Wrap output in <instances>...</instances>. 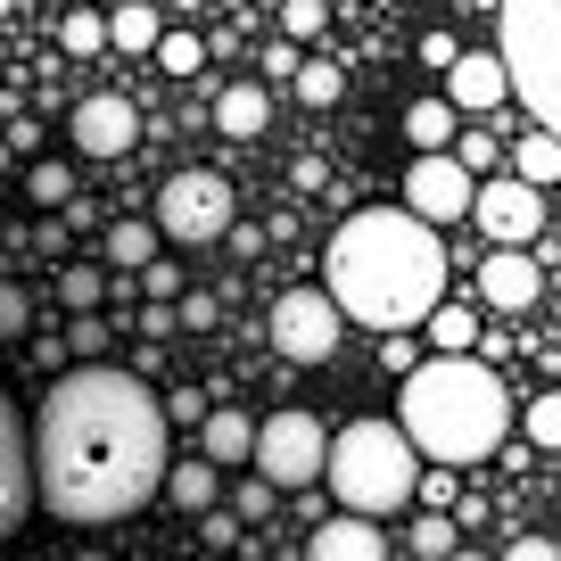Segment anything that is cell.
Listing matches in <instances>:
<instances>
[{
  "label": "cell",
  "mask_w": 561,
  "mask_h": 561,
  "mask_svg": "<svg viewBox=\"0 0 561 561\" xmlns=\"http://www.w3.org/2000/svg\"><path fill=\"white\" fill-rule=\"evenodd\" d=\"M165 488V397L116 364H75L34 413V495L75 528L140 512Z\"/></svg>",
  "instance_id": "1"
},
{
  "label": "cell",
  "mask_w": 561,
  "mask_h": 561,
  "mask_svg": "<svg viewBox=\"0 0 561 561\" xmlns=\"http://www.w3.org/2000/svg\"><path fill=\"white\" fill-rule=\"evenodd\" d=\"M322 289L339 298L347 322H371V331H404L430 306L446 298V248L438 231L404 207H364L331 231V264H322Z\"/></svg>",
  "instance_id": "2"
},
{
  "label": "cell",
  "mask_w": 561,
  "mask_h": 561,
  "mask_svg": "<svg viewBox=\"0 0 561 561\" xmlns=\"http://www.w3.org/2000/svg\"><path fill=\"white\" fill-rule=\"evenodd\" d=\"M512 430V397L488 364L438 355V364L404 371V438L430 462H488Z\"/></svg>",
  "instance_id": "3"
},
{
  "label": "cell",
  "mask_w": 561,
  "mask_h": 561,
  "mask_svg": "<svg viewBox=\"0 0 561 561\" xmlns=\"http://www.w3.org/2000/svg\"><path fill=\"white\" fill-rule=\"evenodd\" d=\"M322 479H331V495H339L347 512L380 520V512H404V504H413L421 455H413V438H404L397 421H355V430H339V438H331Z\"/></svg>",
  "instance_id": "4"
},
{
  "label": "cell",
  "mask_w": 561,
  "mask_h": 561,
  "mask_svg": "<svg viewBox=\"0 0 561 561\" xmlns=\"http://www.w3.org/2000/svg\"><path fill=\"white\" fill-rule=\"evenodd\" d=\"M504 67L528 116L561 140V0H504Z\"/></svg>",
  "instance_id": "5"
},
{
  "label": "cell",
  "mask_w": 561,
  "mask_h": 561,
  "mask_svg": "<svg viewBox=\"0 0 561 561\" xmlns=\"http://www.w3.org/2000/svg\"><path fill=\"white\" fill-rule=\"evenodd\" d=\"M248 462H256L273 488H314L322 462H331V430H322L306 404H280V413L256 421V455Z\"/></svg>",
  "instance_id": "6"
},
{
  "label": "cell",
  "mask_w": 561,
  "mask_h": 561,
  "mask_svg": "<svg viewBox=\"0 0 561 561\" xmlns=\"http://www.w3.org/2000/svg\"><path fill=\"white\" fill-rule=\"evenodd\" d=\"M149 224H158L174 248L231 240V224H240V215H231V182L207 174V165H191V174H174V182L158 191V215H149Z\"/></svg>",
  "instance_id": "7"
},
{
  "label": "cell",
  "mask_w": 561,
  "mask_h": 561,
  "mask_svg": "<svg viewBox=\"0 0 561 561\" xmlns=\"http://www.w3.org/2000/svg\"><path fill=\"white\" fill-rule=\"evenodd\" d=\"M339 339H347V314H339L331 289H289V298L273 306V347L289 355V364H331Z\"/></svg>",
  "instance_id": "8"
},
{
  "label": "cell",
  "mask_w": 561,
  "mask_h": 561,
  "mask_svg": "<svg viewBox=\"0 0 561 561\" xmlns=\"http://www.w3.org/2000/svg\"><path fill=\"white\" fill-rule=\"evenodd\" d=\"M479 198V174L455 158V149H430V158H413V174H404V215H421V224H462Z\"/></svg>",
  "instance_id": "9"
},
{
  "label": "cell",
  "mask_w": 561,
  "mask_h": 561,
  "mask_svg": "<svg viewBox=\"0 0 561 561\" xmlns=\"http://www.w3.org/2000/svg\"><path fill=\"white\" fill-rule=\"evenodd\" d=\"M471 224L488 231L495 248H528V240H537V224H545V191H537V182H520V174H495V182H479Z\"/></svg>",
  "instance_id": "10"
},
{
  "label": "cell",
  "mask_w": 561,
  "mask_h": 561,
  "mask_svg": "<svg viewBox=\"0 0 561 561\" xmlns=\"http://www.w3.org/2000/svg\"><path fill=\"white\" fill-rule=\"evenodd\" d=\"M67 140L83 158H124V149H140V107L124 100V91H91V100L75 107Z\"/></svg>",
  "instance_id": "11"
},
{
  "label": "cell",
  "mask_w": 561,
  "mask_h": 561,
  "mask_svg": "<svg viewBox=\"0 0 561 561\" xmlns=\"http://www.w3.org/2000/svg\"><path fill=\"white\" fill-rule=\"evenodd\" d=\"M25 504H34V438H25L18 404L0 397V537L25 520Z\"/></svg>",
  "instance_id": "12"
},
{
  "label": "cell",
  "mask_w": 561,
  "mask_h": 561,
  "mask_svg": "<svg viewBox=\"0 0 561 561\" xmlns=\"http://www.w3.org/2000/svg\"><path fill=\"white\" fill-rule=\"evenodd\" d=\"M446 100H455V116H488V107H504L512 100L504 50H462L455 67H446Z\"/></svg>",
  "instance_id": "13"
},
{
  "label": "cell",
  "mask_w": 561,
  "mask_h": 561,
  "mask_svg": "<svg viewBox=\"0 0 561 561\" xmlns=\"http://www.w3.org/2000/svg\"><path fill=\"white\" fill-rule=\"evenodd\" d=\"M537 256H528V248H495L488 264H479V298L488 306H504V314H528V306H537Z\"/></svg>",
  "instance_id": "14"
},
{
  "label": "cell",
  "mask_w": 561,
  "mask_h": 561,
  "mask_svg": "<svg viewBox=\"0 0 561 561\" xmlns=\"http://www.w3.org/2000/svg\"><path fill=\"white\" fill-rule=\"evenodd\" d=\"M306 561H388V537H380V520H364V512H339V520L314 528Z\"/></svg>",
  "instance_id": "15"
},
{
  "label": "cell",
  "mask_w": 561,
  "mask_h": 561,
  "mask_svg": "<svg viewBox=\"0 0 561 561\" xmlns=\"http://www.w3.org/2000/svg\"><path fill=\"white\" fill-rule=\"evenodd\" d=\"M198 446H207V462H248L256 455V421L231 413V404H215V413L198 421Z\"/></svg>",
  "instance_id": "16"
},
{
  "label": "cell",
  "mask_w": 561,
  "mask_h": 561,
  "mask_svg": "<svg viewBox=\"0 0 561 561\" xmlns=\"http://www.w3.org/2000/svg\"><path fill=\"white\" fill-rule=\"evenodd\" d=\"M215 124H224L231 140H256L264 124H273V91L264 83H231L224 100H215Z\"/></svg>",
  "instance_id": "17"
},
{
  "label": "cell",
  "mask_w": 561,
  "mask_h": 561,
  "mask_svg": "<svg viewBox=\"0 0 561 561\" xmlns=\"http://www.w3.org/2000/svg\"><path fill=\"white\" fill-rule=\"evenodd\" d=\"M158 224H140V215H124V224H107V273H140V264H158Z\"/></svg>",
  "instance_id": "18"
},
{
  "label": "cell",
  "mask_w": 561,
  "mask_h": 561,
  "mask_svg": "<svg viewBox=\"0 0 561 561\" xmlns=\"http://www.w3.org/2000/svg\"><path fill=\"white\" fill-rule=\"evenodd\" d=\"M455 133H462V116H455V100H446V91H438V100H413V107H404V140H413L421 158H430V149H446Z\"/></svg>",
  "instance_id": "19"
},
{
  "label": "cell",
  "mask_w": 561,
  "mask_h": 561,
  "mask_svg": "<svg viewBox=\"0 0 561 561\" xmlns=\"http://www.w3.org/2000/svg\"><path fill=\"white\" fill-rule=\"evenodd\" d=\"M512 174H520V182H537V191H553V182H561V140L545 133V124L512 140Z\"/></svg>",
  "instance_id": "20"
},
{
  "label": "cell",
  "mask_w": 561,
  "mask_h": 561,
  "mask_svg": "<svg viewBox=\"0 0 561 561\" xmlns=\"http://www.w3.org/2000/svg\"><path fill=\"white\" fill-rule=\"evenodd\" d=\"M215 471H224V462H182V471L165 462V495H174L182 512H215V495H224V479H215Z\"/></svg>",
  "instance_id": "21"
},
{
  "label": "cell",
  "mask_w": 561,
  "mask_h": 561,
  "mask_svg": "<svg viewBox=\"0 0 561 561\" xmlns=\"http://www.w3.org/2000/svg\"><path fill=\"white\" fill-rule=\"evenodd\" d=\"M158 34H165V18L149 9V0H124V9H107V42H116V50H158Z\"/></svg>",
  "instance_id": "22"
},
{
  "label": "cell",
  "mask_w": 561,
  "mask_h": 561,
  "mask_svg": "<svg viewBox=\"0 0 561 561\" xmlns=\"http://www.w3.org/2000/svg\"><path fill=\"white\" fill-rule=\"evenodd\" d=\"M58 298H67L75 314H100V306L116 298V273H100V264H67V273H58Z\"/></svg>",
  "instance_id": "23"
},
{
  "label": "cell",
  "mask_w": 561,
  "mask_h": 561,
  "mask_svg": "<svg viewBox=\"0 0 561 561\" xmlns=\"http://www.w3.org/2000/svg\"><path fill=\"white\" fill-rule=\"evenodd\" d=\"M421 322H430V347H438V355H471V339H479V322H471V306H430V314H421Z\"/></svg>",
  "instance_id": "24"
},
{
  "label": "cell",
  "mask_w": 561,
  "mask_h": 561,
  "mask_svg": "<svg viewBox=\"0 0 561 561\" xmlns=\"http://www.w3.org/2000/svg\"><path fill=\"white\" fill-rule=\"evenodd\" d=\"M289 91H298L306 107H339V91H347V75H339L331 58H306V67L289 75Z\"/></svg>",
  "instance_id": "25"
},
{
  "label": "cell",
  "mask_w": 561,
  "mask_h": 561,
  "mask_svg": "<svg viewBox=\"0 0 561 561\" xmlns=\"http://www.w3.org/2000/svg\"><path fill=\"white\" fill-rule=\"evenodd\" d=\"M322 25H331V0H280V34L298 42V50L322 42Z\"/></svg>",
  "instance_id": "26"
},
{
  "label": "cell",
  "mask_w": 561,
  "mask_h": 561,
  "mask_svg": "<svg viewBox=\"0 0 561 561\" xmlns=\"http://www.w3.org/2000/svg\"><path fill=\"white\" fill-rule=\"evenodd\" d=\"M58 42H67V58H91V50H107V18H100V9H67Z\"/></svg>",
  "instance_id": "27"
},
{
  "label": "cell",
  "mask_w": 561,
  "mask_h": 561,
  "mask_svg": "<svg viewBox=\"0 0 561 561\" xmlns=\"http://www.w3.org/2000/svg\"><path fill=\"white\" fill-rule=\"evenodd\" d=\"M25 191H34V207H67L75 182H67V165H58V158H42L34 174H25Z\"/></svg>",
  "instance_id": "28"
},
{
  "label": "cell",
  "mask_w": 561,
  "mask_h": 561,
  "mask_svg": "<svg viewBox=\"0 0 561 561\" xmlns=\"http://www.w3.org/2000/svg\"><path fill=\"white\" fill-rule=\"evenodd\" d=\"M198 58H207V50H198V34H158V67L165 75H198Z\"/></svg>",
  "instance_id": "29"
},
{
  "label": "cell",
  "mask_w": 561,
  "mask_h": 561,
  "mask_svg": "<svg viewBox=\"0 0 561 561\" xmlns=\"http://www.w3.org/2000/svg\"><path fill=\"white\" fill-rule=\"evenodd\" d=\"M528 446H561V397H528Z\"/></svg>",
  "instance_id": "30"
},
{
  "label": "cell",
  "mask_w": 561,
  "mask_h": 561,
  "mask_svg": "<svg viewBox=\"0 0 561 561\" xmlns=\"http://www.w3.org/2000/svg\"><path fill=\"white\" fill-rule=\"evenodd\" d=\"M25 322H34V298L18 280H0V339H25Z\"/></svg>",
  "instance_id": "31"
},
{
  "label": "cell",
  "mask_w": 561,
  "mask_h": 561,
  "mask_svg": "<svg viewBox=\"0 0 561 561\" xmlns=\"http://www.w3.org/2000/svg\"><path fill=\"white\" fill-rule=\"evenodd\" d=\"M413 553L421 561H446V553H455V520H421L413 528Z\"/></svg>",
  "instance_id": "32"
},
{
  "label": "cell",
  "mask_w": 561,
  "mask_h": 561,
  "mask_svg": "<svg viewBox=\"0 0 561 561\" xmlns=\"http://www.w3.org/2000/svg\"><path fill=\"white\" fill-rule=\"evenodd\" d=\"M455 140H462L455 158H462V165H471V174H488V165H495V158H504V149H495V140H488V133H455Z\"/></svg>",
  "instance_id": "33"
},
{
  "label": "cell",
  "mask_w": 561,
  "mask_h": 561,
  "mask_svg": "<svg viewBox=\"0 0 561 561\" xmlns=\"http://www.w3.org/2000/svg\"><path fill=\"white\" fill-rule=\"evenodd\" d=\"M174 322H182V331H207V322H215V298H207V289H182Z\"/></svg>",
  "instance_id": "34"
},
{
  "label": "cell",
  "mask_w": 561,
  "mask_h": 561,
  "mask_svg": "<svg viewBox=\"0 0 561 561\" xmlns=\"http://www.w3.org/2000/svg\"><path fill=\"white\" fill-rule=\"evenodd\" d=\"M140 289H149V298H182V273H174V264H140Z\"/></svg>",
  "instance_id": "35"
},
{
  "label": "cell",
  "mask_w": 561,
  "mask_h": 561,
  "mask_svg": "<svg viewBox=\"0 0 561 561\" xmlns=\"http://www.w3.org/2000/svg\"><path fill=\"white\" fill-rule=\"evenodd\" d=\"M231 504H240V520H264V504H273V479L256 471V479H248L240 495H231Z\"/></svg>",
  "instance_id": "36"
},
{
  "label": "cell",
  "mask_w": 561,
  "mask_h": 561,
  "mask_svg": "<svg viewBox=\"0 0 561 561\" xmlns=\"http://www.w3.org/2000/svg\"><path fill=\"white\" fill-rule=\"evenodd\" d=\"M67 347H75V355H83V364H100V347H107V331H100V322H91V314H83V322H75V331H67Z\"/></svg>",
  "instance_id": "37"
},
{
  "label": "cell",
  "mask_w": 561,
  "mask_h": 561,
  "mask_svg": "<svg viewBox=\"0 0 561 561\" xmlns=\"http://www.w3.org/2000/svg\"><path fill=\"white\" fill-rule=\"evenodd\" d=\"M504 561H561V545H553V537H512Z\"/></svg>",
  "instance_id": "38"
},
{
  "label": "cell",
  "mask_w": 561,
  "mask_h": 561,
  "mask_svg": "<svg viewBox=\"0 0 561 561\" xmlns=\"http://www.w3.org/2000/svg\"><path fill=\"white\" fill-rule=\"evenodd\" d=\"M298 67H306V58H298V42H289V34L264 50V75H298Z\"/></svg>",
  "instance_id": "39"
},
{
  "label": "cell",
  "mask_w": 561,
  "mask_h": 561,
  "mask_svg": "<svg viewBox=\"0 0 561 561\" xmlns=\"http://www.w3.org/2000/svg\"><path fill=\"white\" fill-rule=\"evenodd\" d=\"M421 58H430V67H438V75H446V67H455V58H462V50H455V34H421Z\"/></svg>",
  "instance_id": "40"
},
{
  "label": "cell",
  "mask_w": 561,
  "mask_h": 561,
  "mask_svg": "<svg viewBox=\"0 0 561 561\" xmlns=\"http://www.w3.org/2000/svg\"><path fill=\"white\" fill-rule=\"evenodd\" d=\"M140 331H149V339H174L182 322H174V306H149V314H140Z\"/></svg>",
  "instance_id": "41"
},
{
  "label": "cell",
  "mask_w": 561,
  "mask_h": 561,
  "mask_svg": "<svg viewBox=\"0 0 561 561\" xmlns=\"http://www.w3.org/2000/svg\"><path fill=\"white\" fill-rule=\"evenodd\" d=\"M207 404H198V388H182V397H165V421H198Z\"/></svg>",
  "instance_id": "42"
},
{
  "label": "cell",
  "mask_w": 561,
  "mask_h": 561,
  "mask_svg": "<svg viewBox=\"0 0 561 561\" xmlns=\"http://www.w3.org/2000/svg\"><path fill=\"white\" fill-rule=\"evenodd\" d=\"M446 561H488V553H462V545H455V553H446Z\"/></svg>",
  "instance_id": "43"
},
{
  "label": "cell",
  "mask_w": 561,
  "mask_h": 561,
  "mask_svg": "<svg viewBox=\"0 0 561 561\" xmlns=\"http://www.w3.org/2000/svg\"><path fill=\"white\" fill-rule=\"evenodd\" d=\"M75 561H107V553H75Z\"/></svg>",
  "instance_id": "44"
},
{
  "label": "cell",
  "mask_w": 561,
  "mask_h": 561,
  "mask_svg": "<svg viewBox=\"0 0 561 561\" xmlns=\"http://www.w3.org/2000/svg\"><path fill=\"white\" fill-rule=\"evenodd\" d=\"M0 165H9V140H0Z\"/></svg>",
  "instance_id": "45"
}]
</instances>
